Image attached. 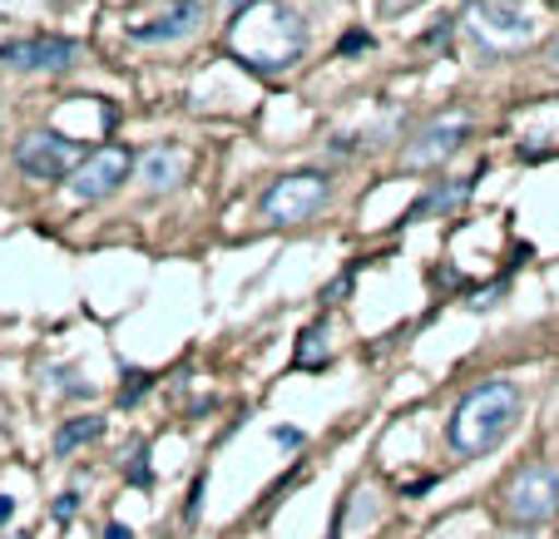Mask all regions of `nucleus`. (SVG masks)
Masks as SVG:
<instances>
[{"instance_id": "obj_17", "label": "nucleus", "mask_w": 559, "mask_h": 539, "mask_svg": "<svg viewBox=\"0 0 559 539\" xmlns=\"http://www.w3.org/2000/svg\"><path fill=\"white\" fill-rule=\"evenodd\" d=\"M99 539H134V535H129V525H119V519H109V525L99 529Z\"/></svg>"}, {"instance_id": "obj_5", "label": "nucleus", "mask_w": 559, "mask_h": 539, "mask_svg": "<svg viewBox=\"0 0 559 539\" xmlns=\"http://www.w3.org/2000/svg\"><path fill=\"white\" fill-rule=\"evenodd\" d=\"M471 21L475 40L490 45V50H515L535 35V21H530V0H471Z\"/></svg>"}, {"instance_id": "obj_18", "label": "nucleus", "mask_w": 559, "mask_h": 539, "mask_svg": "<svg viewBox=\"0 0 559 539\" xmlns=\"http://www.w3.org/2000/svg\"><path fill=\"white\" fill-rule=\"evenodd\" d=\"M11 515H15V500H11V495H0V525H5Z\"/></svg>"}, {"instance_id": "obj_16", "label": "nucleus", "mask_w": 559, "mask_h": 539, "mask_svg": "<svg viewBox=\"0 0 559 539\" xmlns=\"http://www.w3.org/2000/svg\"><path fill=\"white\" fill-rule=\"evenodd\" d=\"M144 386H148V376H144V371H129V381H124V392H119V402H124V406H134Z\"/></svg>"}, {"instance_id": "obj_19", "label": "nucleus", "mask_w": 559, "mask_h": 539, "mask_svg": "<svg viewBox=\"0 0 559 539\" xmlns=\"http://www.w3.org/2000/svg\"><path fill=\"white\" fill-rule=\"evenodd\" d=\"M555 60H559V45H555Z\"/></svg>"}, {"instance_id": "obj_4", "label": "nucleus", "mask_w": 559, "mask_h": 539, "mask_svg": "<svg viewBox=\"0 0 559 539\" xmlns=\"http://www.w3.org/2000/svg\"><path fill=\"white\" fill-rule=\"evenodd\" d=\"M328 199H332V179H328V173L302 169V173H283V179L263 193L258 213H263L273 228H293V223L317 218V213L328 208Z\"/></svg>"}, {"instance_id": "obj_2", "label": "nucleus", "mask_w": 559, "mask_h": 539, "mask_svg": "<svg viewBox=\"0 0 559 539\" xmlns=\"http://www.w3.org/2000/svg\"><path fill=\"white\" fill-rule=\"evenodd\" d=\"M515 416H520L515 386H510V381H486V386H475V392L451 411L445 441H451L455 455H486L490 445H500L510 435Z\"/></svg>"}, {"instance_id": "obj_3", "label": "nucleus", "mask_w": 559, "mask_h": 539, "mask_svg": "<svg viewBox=\"0 0 559 539\" xmlns=\"http://www.w3.org/2000/svg\"><path fill=\"white\" fill-rule=\"evenodd\" d=\"M90 148L80 144V139L60 134V129H31V134L15 139L11 159L15 169L25 173V179H40V183H55V179H70L74 169H80V159H85Z\"/></svg>"}, {"instance_id": "obj_8", "label": "nucleus", "mask_w": 559, "mask_h": 539, "mask_svg": "<svg viewBox=\"0 0 559 539\" xmlns=\"http://www.w3.org/2000/svg\"><path fill=\"white\" fill-rule=\"evenodd\" d=\"M80 60V45L64 35H25V40L0 45V64L21 74H45V70H70Z\"/></svg>"}, {"instance_id": "obj_9", "label": "nucleus", "mask_w": 559, "mask_h": 539, "mask_svg": "<svg viewBox=\"0 0 559 539\" xmlns=\"http://www.w3.org/2000/svg\"><path fill=\"white\" fill-rule=\"evenodd\" d=\"M465 134H471V119H465V115L431 119V124H426L421 134L406 144V169H436V164H445L455 148L465 144Z\"/></svg>"}, {"instance_id": "obj_14", "label": "nucleus", "mask_w": 559, "mask_h": 539, "mask_svg": "<svg viewBox=\"0 0 559 539\" xmlns=\"http://www.w3.org/2000/svg\"><path fill=\"white\" fill-rule=\"evenodd\" d=\"M297 361H302V367H322V361H328V351H322V327L302 332V347H297Z\"/></svg>"}, {"instance_id": "obj_13", "label": "nucleus", "mask_w": 559, "mask_h": 539, "mask_svg": "<svg viewBox=\"0 0 559 539\" xmlns=\"http://www.w3.org/2000/svg\"><path fill=\"white\" fill-rule=\"evenodd\" d=\"M475 189V179H455V183H436L431 193H426L421 203L412 208V218H426V213H441V208H455V203L465 199V193Z\"/></svg>"}, {"instance_id": "obj_10", "label": "nucleus", "mask_w": 559, "mask_h": 539, "mask_svg": "<svg viewBox=\"0 0 559 539\" xmlns=\"http://www.w3.org/2000/svg\"><path fill=\"white\" fill-rule=\"evenodd\" d=\"M134 179H139V189H144L148 199H164V193H174V189L189 183V154H183L179 144L144 148V154L134 159Z\"/></svg>"}, {"instance_id": "obj_11", "label": "nucleus", "mask_w": 559, "mask_h": 539, "mask_svg": "<svg viewBox=\"0 0 559 539\" xmlns=\"http://www.w3.org/2000/svg\"><path fill=\"white\" fill-rule=\"evenodd\" d=\"M203 21V0H174V11L169 15H158V21L148 25H134V40L139 45H169V40H183V35H193Z\"/></svg>"}, {"instance_id": "obj_7", "label": "nucleus", "mask_w": 559, "mask_h": 539, "mask_svg": "<svg viewBox=\"0 0 559 539\" xmlns=\"http://www.w3.org/2000/svg\"><path fill=\"white\" fill-rule=\"evenodd\" d=\"M506 510L515 525H539L559 510V476L549 466H525L515 480H510Z\"/></svg>"}, {"instance_id": "obj_12", "label": "nucleus", "mask_w": 559, "mask_h": 539, "mask_svg": "<svg viewBox=\"0 0 559 539\" xmlns=\"http://www.w3.org/2000/svg\"><path fill=\"white\" fill-rule=\"evenodd\" d=\"M105 435V416H74V421H64L60 431H55V455H70L80 451V445L99 441Z\"/></svg>"}, {"instance_id": "obj_6", "label": "nucleus", "mask_w": 559, "mask_h": 539, "mask_svg": "<svg viewBox=\"0 0 559 539\" xmlns=\"http://www.w3.org/2000/svg\"><path fill=\"white\" fill-rule=\"evenodd\" d=\"M129 179H134V154L124 144H99L70 173V193L85 203H99V199H115Z\"/></svg>"}, {"instance_id": "obj_1", "label": "nucleus", "mask_w": 559, "mask_h": 539, "mask_svg": "<svg viewBox=\"0 0 559 539\" xmlns=\"http://www.w3.org/2000/svg\"><path fill=\"white\" fill-rule=\"evenodd\" d=\"M228 45H233V60H243L248 70L277 74L302 55L307 25L293 5H283V0H253L248 11L233 15Z\"/></svg>"}, {"instance_id": "obj_15", "label": "nucleus", "mask_w": 559, "mask_h": 539, "mask_svg": "<svg viewBox=\"0 0 559 539\" xmlns=\"http://www.w3.org/2000/svg\"><path fill=\"white\" fill-rule=\"evenodd\" d=\"M50 510H55V519H74V515H80V495H74V490H60Z\"/></svg>"}]
</instances>
